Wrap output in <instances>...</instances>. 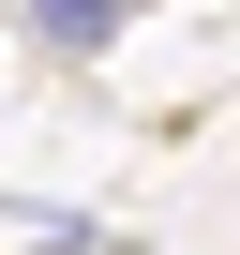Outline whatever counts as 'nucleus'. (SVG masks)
<instances>
[{"label": "nucleus", "instance_id": "f257e3e1", "mask_svg": "<svg viewBox=\"0 0 240 255\" xmlns=\"http://www.w3.org/2000/svg\"><path fill=\"white\" fill-rule=\"evenodd\" d=\"M105 15H120V0H45V30H60V45H90Z\"/></svg>", "mask_w": 240, "mask_h": 255}]
</instances>
